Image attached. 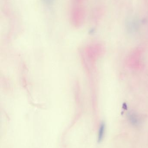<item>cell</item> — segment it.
I'll use <instances>...</instances> for the list:
<instances>
[{"label": "cell", "instance_id": "obj_1", "mask_svg": "<svg viewBox=\"0 0 148 148\" xmlns=\"http://www.w3.org/2000/svg\"><path fill=\"white\" fill-rule=\"evenodd\" d=\"M105 126L104 124H101L99 128V132H98V139L99 142H100L102 140L104 134H105Z\"/></svg>", "mask_w": 148, "mask_h": 148}]
</instances>
